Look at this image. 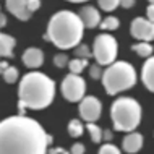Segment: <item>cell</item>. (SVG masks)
I'll return each instance as SVG.
<instances>
[{
	"label": "cell",
	"mask_w": 154,
	"mask_h": 154,
	"mask_svg": "<svg viewBox=\"0 0 154 154\" xmlns=\"http://www.w3.org/2000/svg\"><path fill=\"white\" fill-rule=\"evenodd\" d=\"M0 57H2V55H0Z\"/></svg>",
	"instance_id": "cell-37"
},
{
	"label": "cell",
	"mask_w": 154,
	"mask_h": 154,
	"mask_svg": "<svg viewBox=\"0 0 154 154\" xmlns=\"http://www.w3.org/2000/svg\"><path fill=\"white\" fill-rule=\"evenodd\" d=\"M75 57H80V59H91V57H93V52H91V49L86 44L80 42L76 47H75Z\"/></svg>",
	"instance_id": "cell-22"
},
{
	"label": "cell",
	"mask_w": 154,
	"mask_h": 154,
	"mask_svg": "<svg viewBox=\"0 0 154 154\" xmlns=\"http://www.w3.org/2000/svg\"><path fill=\"white\" fill-rule=\"evenodd\" d=\"M49 152H52V154H66L68 151L66 149H63V148H52V149H49Z\"/></svg>",
	"instance_id": "cell-32"
},
{
	"label": "cell",
	"mask_w": 154,
	"mask_h": 154,
	"mask_svg": "<svg viewBox=\"0 0 154 154\" xmlns=\"http://www.w3.org/2000/svg\"><path fill=\"white\" fill-rule=\"evenodd\" d=\"M8 68V63L5 60H0V75H3V72Z\"/></svg>",
	"instance_id": "cell-33"
},
{
	"label": "cell",
	"mask_w": 154,
	"mask_h": 154,
	"mask_svg": "<svg viewBox=\"0 0 154 154\" xmlns=\"http://www.w3.org/2000/svg\"><path fill=\"white\" fill-rule=\"evenodd\" d=\"M55 97V83L41 72H29L18 85V114L24 115L26 109L42 110Z\"/></svg>",
	"instance_id": "cell-2"
},
{
	"label": "cell",
	"mask_w": 154,
	"mask_h": 154,
	"mask_svg": "<svg viewBox=\"0 0 154 154\" xmlns=\"http://www.w3.org/2000/svg\"><path fill=\"white\" fill-rule=\"evenodd\" d=\"M16 45V41L13 36L10 34H3L0 32V55L2 57H13V49Z\"/></svg>",
	"instance_id": "cell-15"
},
{
	"label": "cell",
	"mask_w": 154,
	"mask_h": 154,
	"mask_svg": "<svg viewBox=\"0 0 154 154\" xmlns=\"http://www.w3.org/2000/svg\"><path fill=\"white\" fill-rule=\"evenodd\" d=\"M7 24V15L0 13V28H3Z\"/></svg>",
	"instance_id": "cell-34"
},
{
	"label": "cell",
	"mask_w": 154,
	"mask_h": 154,
	"mask_svg": "<svg viewBox=\"0 0 154 154\" xmlns=\"http://www.w3.org/2000/svg\"><path fill=\"white\" fill-rule=\"evenodd\" d=\"M68 55L66 54H57L55 57H54V65L57 66V68H65V66H68Z\"/></svg>",
	"instance_id": "cell-25"
},
{
	"label": "cell",
	"mask_w": 154,
	"mask_h": 154,
	"mask_svg": "<svg viewBox=\"0 0 154 154\" xmlns=\"http://www.w3.org/2000/svg\"><path fill=\"white\" fill-rule=\"evenodd\" d=\"M141 106L133 97H119L110 106V120L117 131H133L141 123Z\"/></svg>",
	"instance_id": "cell-4"
},
{
	"label": "cell",
	"mask_w": 154,
	"mask_h": 154,
	"mask_svg": "<svg viewBox=\"0 0 154 154\" xmlns=\"http://www.w3.org/2000/svg\"><path fill=\"white\" fill-rule=\"evenodd\" d=\"M83 131H85V127H83L81 120H78V119L70 120V123H68V135L72 136V138H80V136L83 135Z\"/></svg>",
	"instance_id": "cell-18"
},
{
	"label": "cell",
	"mask_w": 154,
	"mask_h": 154,
	"mask_svg": "<svg viewBox=\"0 0 154 154\" xmlns=\"http://www.w3.org/2000/svg\"><path fill=\"white\" fill-rule=\"evenodd\" d=\"M131 49H133V52H136L140 57H144V59L151 57L152 52H154L152 44L149 42V41H141V42H138V44H133Z\"/></svg>",
	"instance_id": "cell-16"
},
{
	"label": "cell",
	"mask_w": 154,
	"mask_h": 154,
	"mask_svg": "<svg viewBox=\"0 0 154 154\" xmlns=\"http://www.w3.org/2000/svg\"><path fill=\"white\" fill-rule=\"evenodd\" d=\"M66 2H72V3H81V2H88V0H66Z\"/></svg>",
	"instance_id": "cell-35"
},
{
	"label": "cell",
	"mask_w": 154,
	"mask_h": 154,
	"mask_svg": "<svg viewBox=\"0 0 154 154\" xmlns=\"http://www.w3.org/2000/svg\"><path fill=\"white\" fill-rule=\"evenodd\" d=\"M5 5L7 10L20 21H28L32 16V11L29 10V0H5Z\"/></svg>",
	"instance_id": "cell-10"
},
{
	"label": "cell",
	"mask_w": 154,
	"mask_h": 154,
	"mask_svg": "<svg viewBox=\"0 0 154 154\" xmlns=\"http://www.w3.org/2000/svg\"><path fill=\"white\" fill-rule=\"evenodd\" d=\"M146 18L154 23V3H149V7L146 8Z\"/></svg>",
	"instance_id": "cell-28"
},
{
	"label": "cell",
	"mask_w": 154,
	"mask_h": 154,
	"mask_svg": "<svg viewBox=\"0 0 154 154\" xmlns=\"http://www.w3.org/2000/svg\"><path fill=\"white\" fill-rule=\"evenodd\" d=\"M130 32L138 41H154V23L148 18H135L130 24Z\"/></svg>",
	"instance_id": "cell-9"
},
{
	"label": "cell",
	"mask_w": 154,
	"mask_h": 154,
	"mask_svg": "<svg viewBox=\"0 0 154 154\" xmlns=\"http://www.w3.org/2000/svg\"><path fill=\"white\" fill-rule=\"evenodd\" d=\"M88 60L89 59H80V57H75V59H72L68 62V70L72 73H76V75H80L83 70L88 66Z\"/></svg>",
	"instance_id": "cell-17"
},
{
	"label": "cell",
	"mask_w": 154,
	"mask_h": 154,
	"mask_svg": "<svg viewBox=\"0 0 154 154\" xmlns=\"http://www.w3.org/2000/svg\"><path fill=\"white\" fill-rule=\"evenodd\" d=\"M78 15H80L83 24H85V28H89V29H93V28L99 26L101 24V15H99L97 8L91 7V5H86L83 7L80 11H78Z\"/></svg>",
	"instance_id": "cell-12"
},
{
	"label": "cell",
	"mask_w": 154,
	"mask_h": 154,
	"mask_svg": "<svg viewBox=\"0 0 154 154\" xmlns=\"http://www.w3.org/2000/svg\"><path fill=\"white\" fill-rule=\"evenodd\" d=\"M85 24L78 13L70 10H60L49 20L45 39H49L55 47L66 51L75 49L83 39Z\"/></svg>",
	"instance_id": "cell-3"
},
{
	"label": "cell",
	"mask_w": 154,
	"mask_h": 154,
	"mask_svg": "<svg viewBox=\"0 0 154 154\" xmlns=\"http://www.w3.org/2000/svg\"><path fill=\"white\" fill-rule=\"evenodd\" d=\"M149 3H154V0H149Z\"/></svg>",
	"instance_id": "cell-36"
},
{
	"label": "cell",
	"mask_w": 154,
	"mask_h": 154,
	"mask_svg": "<svg viewBox=\"0 0 154 154\" xmlns=\"http://www.w3.org/2000/svg\"><path fill=\"white\" fill-rule=\"evenodd\" d=\"M102 73H104L102 65L97 63V62L89 66V76L93 78V80H102Z\"/></svg>",
	"instance_id": "cell-24"
},
{
	"label": "cell",
	"mask_w": 154,
	"mask_h": 154,
	"mask_svg": "<svg viewBox=\"0 0 154 154\" xmlns=\"http://www.w3.org/2000/svg\"><path fill=\"white\" fill-rule=\"evenodd\" d=\"M99 152L101 154H119L120 149L115 146V144H112L110 141H107L106 144H102V146L99 148Z\"/></svg>",
	"instance_id": "cell-26"
},
{
	"label": "cell",
	"mask_w": 154,
	"mask_h": 154,
	"mask_svg": "<svg viewBox=\"0 0 154 154\" xmlns=\"http://www.w3.org/2000/svg\"><path fill=\"white\" fill-rule=\"evenodd\" d=\"M112 138H114V131L112 130H102V140L110 141Z\"/></svg>",
	"instance_id": "cell-31"
},
{
	"label": "cell",
	"mask_w": 154,
	"mask_h": 154,
	"mask_svg": "<svg viewBox=\"0 0 154 154\" xmlns=\"http://www.w3.org/2000/svg\"><path fill=\"white\" fill-rule=\"evenodd\" d=\"M23 63L31 70H37L44 63V52L37 47H28L23 52Z\"/></svg>",
	"instance_id": "cell-13"
},
{
	"label": "cell",
	"mask_w": 154,
	"mask_h": 154,
	"mask_svg": "<svg viewBox=\"0 0 154 154\" xmlns=\"http://www.w3.org/2000/svg\"><path fill=\"white\" fill-rule=\"evenodd\" d=\"M143 135L138 131H130V133H127V135L123 136V140H122V149L125 152H130V154H135V152H138L141 148H143Z\"/></svg>",
	"instance_id": "cell-11"
},
{
	"label": "cell",
	"mask_w": 154,
	"mask_h": 154,
	"mask_svg": "<svg viewBox=\"0 0 154 154\" xmlns=\"http://www.w3.org/2000/svg\"><path fill=\"white\" fill-rule=\"evenodd\" d=\"M52 136L34 119L18 114L0 122V154H44Z\"/></svg>",
	"instance_id": "cell-1"
},
{
	"label": "cell",
	"mask_w": 154,
	"mask_h": 154,
	"mask_svg": "<svg viewBox=\"0 0 154 154\" xmlns=\"http://www.w3.org/2000/svg\"><path fill=\"white\" fill-rule=\"evenodd\" d=\"M86 130H88L93 143H101L102 141V130L94 122H86Z\"/></svg>",
	"instance_id": "cell-19"
},
{
	"label": "cell",
	"mask_w": 154,
	"mask_h": 154,
	"mask_svg": "<svg viewBox=\"0 0 154 154\" xmlns=\"http://www.w3.org/2000/svg\"><path fill=\"white\" fill-rule=\"evenodd\" d=\"M102 85L110 96L127 91L136 85V70L128 62H114L104 70Z\"/></svg>",
	"instance_id": "cell-5"
},
{
	"label": "cell",
	"mask_w": 154,
	"mask_h": 154,
	"mask_svg": "<svg viewBox=\"0 0 154 154\" xmlns=\"http://www.w3.org/2000/svg\"><path fill=\"white\" fill-rule=\"evenodd\" d=\"M86 93V81L80 75L70 72L62 81V96L68 102H80Z\"/></svg>",
	"instance_id": "cell-7"
},
{
	"label": "cell",
	"mask_w": 154,
	"mask_h": 154,
	"mask_svg": "<svg viewBox=\"0 0 154 154\" xmlns=\"http://www.w3.org/2000/svg\"><path fill=\"white\" fill-rule=\"evenodd\" d=\"M3 80H5V83H8V85H13V83L18 81V78H20V72H18V68L16 66H10L8 65V68L3 72Z\"/></svg>",
	"instance_id": "cell-21"
},
{
	"label": "cell",
	"mask_w": 154,
	"mask_h": 154,
	"mask_svg": "<svg viewBox=\"0 0 154 154\" xmlns=\"http://www.w3.org/2000/svg\"><path fill=\"white\" fill-rule=\"evenodd\" d=\"M78 110L85 122H96L102 114V104L96 96H85L80 101Z\"/></svg>",
	"instance_id": "cell-8"
},
{
	"label": "cell",
	"mask_w": 154,
	"mask_h": 154,
	"mask_svg": "<svg viewBox=\"0 0 154 154\" xmlns=\"http://www.w3.org/2000/svg\"><path fill=\"white\" fill-rule=\"evenodd\" d=\"M85 151H86V148L83 143H75L72 146V149H70V152H73V154H83Z\"/></svg>",
	"instance_id": "cell-27"
},
{
	"label": "cell",
	"mask_w": 154,
	"mask_h": 154,
	"mask_svg": "<svg viewBox=\"0 0 154 154\" xmlns=\"http://www.w3.org/2000/svg\"><path fill=\"white\" fill-rule=\"evenodd\" d=\"M97 5L104 11H114L117 7H120V0H97Z\"/></svg>",
	"instance_id": "cell-23"
},
{
	"label": "cell",
	"mask_w": 154,
	"mask_h": 154,
	"mask_svg": "<svg viewBox=\"0 0 154 154\" xmlns=\"http://www.w3.org/2000/svg\"><path fill=\"white\" fill-rule=\"evenodd\" d=\"M99 26H101V29H104V31H115V29H119V26H120V20L117 16H106Z\"/></svg>",
	"instance_id": "cell-20"
},
{
	"label": "cell",
	"mask_w": 154,
	"mask_h": 154,
	"mask_svg": "<svg viewBox=\"0 0 154 154\" xmlns=\"http://www.w3.org/2000/svg\"><path fill=\"white\" fill-rule=\"evenodd\" d=\"M41 7V0H29V10L34 13L36 10H39Z\"/></svg>",
	"instance_id": "cell-29"
},
{
	"label": "cell",
	"mask_w": 154,
	"mask_h": 154,
	"mask_svg": "<svg viewBox=\"0 0 154 154\" xmlns=\"http://www.w3.org/2000/svg\"><path fill=\"white\" fill-rule=\"evenodd\" d=\"M117 54H119V44L114 36L107 34V32L96 36L93 44V57L97 63H101L102 66L114 63L115 59H117Z\"/></svg>",
	"instance_id": "cell-6"
},
{
	"label": "cell",
	"mask_w": 154,
	"mask_h": 154,
	"mask_svg": "<svg viewBox=\"0 0 154 154\" xmlns=\"http://www.w3.org/2000/svg\"><path fill=\"white\" fill-rule=\"evenodd\" d=\"M135 2L136 0H120V7H123V8H131L133 5H135Z\"/></svg>",
	"instance_id": "cell-30"
},
{
	"label": "cell",
	"mask_w": 154,
	"mask_h": 154,
	"mask_svg": "<svg viewBox=\"0 0 154 154\" xmlns=\"http://www.w3.org/2000/svg\"><path fill=\"white\" fill-rule=\"evenodd\" d=\"M141 81L151 93H154V55L148 57V60L144 62L141 70Z\"/></svg>",
	"instance_id": "cell-14"
}]
</instances>
